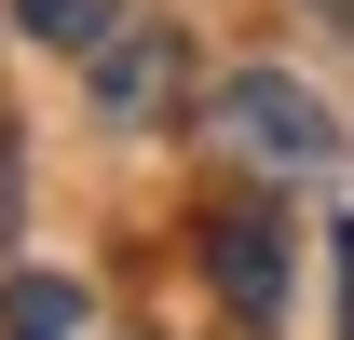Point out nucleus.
Wrapping results in <instances>:
<instances>
[{"label": "nucleus", "instance_id": "1", "mask_svg": "<svg viewBox=\"0 0 354 340\" xmlns=\"http://www.w3.org/2000/svg\"><path fill=\"white\" fill-rule=\"evenodd\" d=\"M205 123H218V150H232V164H259V177H313L327 150H341L327 95H313V82H286V68H232Z\"/></svg>", "mask_w": 354, "mask_h": 340}, {"label": "nucleus", "instance_id": "2", "mask_svg": "<svg viewBox=\"0 0 354 340\" xmlns=\"http://www.w3.org/2000/svg\"><path fill=\"white\" fill-rule=\"evenodd\" d=\"M82 68H95V109H109L123 136L177 123V95H191V41H177V28H109Z\"/></svg>", "mask_w": 354, "mask_h": 340}, {"label": "nucleus", "instance_id": "3", "mask_svg": "<svg viewBox=\"0 0 354 340\" xmlns=\"http://www.w3.org/2000/svg\"><path fill=\"white\" fill-rule=\"evenodd\" d=\"M205 258H218V299L245 313V327H272V313H286V218L232 205L218 232H205Z\"/></svg>", "mask_w": 354, "mask_h": 340}, {"label": "nucleus", "instance_id": "4", "mask_svg": "<svg viewBox=\"0 0 354 340\" xmlns=\"http://www.w3.org/2000/svg\"><path fill=\"white\" fill-rule=\"evenodd\" d=\"M14 28H28V41H55V55H95L109 28H123V0H14Z\"/></svg>", "mask_w": 354, "mask_h": 340}, {"label": "nucleus", "instance_id": "5", "mask_svg": "<svg viewBox=\"0 0 354 340\" xmlns=\"http://www.w3.org/2000/svg\"><path fill=\"white\" fill-rule=\"evenodd\" d=\"M0 327H14V340H68V327H82V299L55 286V272H28V286H14V313H0Z\"/></svg>", "mask_w": 354, "mask_h": 340}, {"label": "nucleus", "instance_id": "6", "mask_svg": "<svg viewBox=\"0 0 354 340\" xmlns=\"http://www.w3.org/2000/svg\"><path fill=\"white\" fill-rule=\"evenodd\" d=\"M313 14H327V28H354V0H313Z\"/></svg>", "mask_w": 354, "mask_h": 340}]
</instances>
